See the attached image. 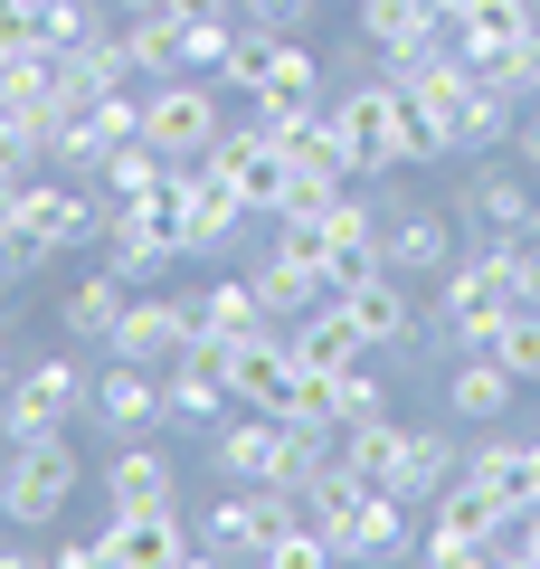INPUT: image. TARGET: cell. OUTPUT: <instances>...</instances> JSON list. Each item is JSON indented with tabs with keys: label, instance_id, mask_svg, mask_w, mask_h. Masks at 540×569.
Here are the masks:
<instances>
[{
	"label": "cell",
	"instance_id": "cell-1",
	"mask_svg": "<svg viewBox=\"0 0 540 569\" xmlns=\"http://www.w3.org/2000/svg\"><path fill=\"white\" fill-rule=\"evenodd\" d=\"M104 190L77 181V171H29L0 209V276H39V266L77 257V247H104Z\"/></svg>",
	"mask_w": 540,
	"mask_h": 569
},
{
	"label": "cell",
	"instance_id": "cell-2",
	"mask_svg": "<svg viewBox=\"0 0 540 569\" xmlns=\"http://www.w3.org/2000/svg\"><path fill=\"white\" fill-rule=\"evenodd\" d=\"M332 123H341V142H351L360 181H389V171H408V162H446L437 133H427V114L408 104L399 77H360L351 96L332 104Z\"/></svg>",
	"mask_w": 540,
	"mask_h": 569
},
{
	"label": "cell",
	"instance_id": "cell-3",
	"mask_svg": "<svg viewBox=\"0 0 540 569\" xmlns=\"http://www.w3.org/2000/svg\"><path fill=\"white\" fill-rule=\"evenodd\" d=\"M67 569H180V560H200V531L180 522V503H104V522L86 531V541H67L58 550Z\"/></svg>",
	"mask_w": 540,
	"mask_h": 569
},
{
	"label": "cell",
	"instance_id": "cell-4",
	"mask_svg": "<svg viewBox=\"0 0 540 569\" xmlns=\"http://www.w3.org/2000/svg\"><path fill=\"white\" fill-rule=\"evenodd\" d=\"M77 493H86L77 427H58V437H20V447L0 456V512H10V531L67 522V503H77Z\"/></svg>",
	"mask_w": 540,
	"mask_h": 569
},
{
	"label": "cell",
	"instance_id": "cell-5",
	"mask_svg": "<svg viewBox=\"0 0 540 569\" xmlns=\"http://www.w3.org/2000/svg\"><path fill=\"white\" fill-rule=\"evenodd\" d=\"M86 399H96V380H86L77 351H48V361H20V380L0 389V437L20 447V437H58V427L86 418Z\"/></svg>",
	"mask_w": 540,
	"mask_h": 569
},
{
	"label": "cell",
	"instance_id": "cell-6",
	"mask_svg": "<svg viewBox=\"0 0 540 569\" xmlns=\"http://www.w3.org/2000/svg\"><path fill=\"white\" fill-rule=\"evenodd\" d=\"M228 86L219 77H161L152 96H142V142L152 152H171V162H200V152H219L228 133Z\"/></svg>",
	"mask_w": 540,
	"mask_h": 569
},
{
	"label": "cell",
	"instance_id": "cell-7",
	"mask_svg": "<svg viewBox=\"0 0 540 569\" xmlns=\"http://www.w3.org/2000/svg\"><path fill=\"white\" fill-rule=\"evenodd\" d=\"M294 512H303L294 485H228L219 503L200 512V560H266Z\"/></svg>",
	"mask_w": 540,
	"mask_h": 569
},
{
	"label": "cell",
	"instance_id": "cell-8",
	"mask_svg": "<svg viewBox=\"0 0 540 569\" xmlns=\"http://www.w3.org/2000/svg\"><path fill=\"white\" fill-rule=\"evenodd\" d=\"M171 209H180V257H228V247L247 238V219H257L209 152L200 162H171Z\"/></svg>",
	"mask_w": 540,
	"mask_h": 569
},
{
	"label": "cell",
	"instance_id": "cell-9",
	"mask_svg": "<svg viewBox=\"0 0 540 569\" xmlns=\"http://www.w3.org/2000/svg\"><path fill=\"white\" fill-rule=\"evenodd\" d=\"M219 370H228V389H238V408L303 418V361H294V332H284V323H266V332H247V342H228Z\"/></svg>",
	"mask_w": 540,
	"mask_h": 569
},
{
	"label": "cell",
	"instance_id": "cell-10",
	"mask_svg": "<svg viewBox=\"0 0 540 569\" xmlns=\"http://www.w3.org/2000/svg\"><path fill=\"white\" fill-rule=\"evenodd\" d=\"M104 266H123V276H161V266H180V209H171V181L152 190V200H114L104 209Z\"/></svg>",
	"mask_w": 540,
	"mask_h": 569
},
{
	"label": "cell",
	"instance_id": "cell-11",
	"mask_svg": "<svg viewBox=\"0 0 540 569\" xmlns=\"http://www.w3.org/2000/svg\"><path fill=\"white\" fill-rule=\"evenodd\" d=\"M380 257L408 284H437L456 266V200H389L380 209Z\"/></svg>",
	"mask_w": 540,
	"mask_h": 569
},
{
	"label": "cell",
	"instance_id": "cell-12",
	"mask_svg": "<svg viewBox=\"0 0 540 569\" xmlns=\"http://www.w3.org/2000/svg\"><path fill=\"white\" fill-rule=\"evenodd\" d=\"M456 209L474 219V238H540V171L521 162H474L456 181Z\"/></svg>",
	"mask_w": 540,
	"mask_h": 569
},
{
	"label": "cell",
	"instance_id": "cell-13",
	"mask_svg": "<svg viewBox=\"0 0 540 569\" xmlns=\"http://www.w3.org/2000/svg\"><path fill=\"white\" fill-rule=\"evenodd\" d=\"M284 447H294V418H276V408H228L209 427V466L228 485H284Z\"/></svg>",
	"mask_w": 540,
	"mask_h": 569
},
{
	"label": "cell",
	"instance_id": "cell-14",
	"mask_svg": "<svg viewBox=\"0 0 540 569\" xmlns=\"http://www.w3.org/2000/svg\"><path fill=\"white\" fill-rule=\"evenodd\" d=\"M493 541H502V512L483 503L474 485H446L437 503H427V531H418V560H437V569H464V560H493Z\"/></svg>",
	"mask_w": 540,
	"mask_h": 569
},
{
	"label": "cell",
	"instance_id": "cell-15",
	"mask_svg": "<svg viewBox=\"0 0 540 569\" xmlns=\"http://www.w3.org/2000/svg\"><path fill=\"white\" fill-rule=\"evenodd\" d=\"M209 162H219L228 181H238V200L257 209V219H276V209L294 200V181H303V171L284 162V142L266 133V123H228V133H219V152H209Z\"/></svg>",
	"mask_w": 540,
	"mask_h": 569
},
{
	"label": "cell",
	"instance_id": "cell-16",
	"mask_svg": "<svg viewBox=\"0 0 540 569\" xmlns=\"http://www.w3.org/2000/svg\"><path fill=\"white\" fill-rule=\"evenodd\" d=\"M247 284H257L266 323H303V313H313L322 295H341L313 238H276V257H257V266H247Z\"/></svg>",
	"mask_w": 540,
	"mask_h": 569
},
{
	"label": "cell",
	"instance_id": "cell-17",
	"mask_svg": "<svg viewBox=\"0 0 540 569\" xmlns=\"http://www.w3.org/2000/svg\"><path fill=\"white\" fill-rule=\"evenodd\" d=\"M190 342H200L190 295H133V305L114 313V332H104V351H114V361H142V370H171Z\"/></svg>",
	"mask_w": 540,
	"mask_h": 569
},
{
	"label": "cell",
	"instance_id": "cell-18",
	"mask_svg": "<svg viewBox=\"0 0 540 569\" xmlns=\"http://www.w3.org/2000/svg\"><path fill=\"white\" fill-rule=\"evenodd\" d=\"M464 485L512 522V512L540 503V447H531V437H512V427H483V447H464Z\"/></svg>",
	"mask_w": 540,
	"mask_h": 569
},
{
	"label": "cell",
	"instance_id": "cell-19",
	"mask_svg": "<svg viewBox=\"0 0 540 569\" xmlns=\"http://www.w3.org/2000/svg\"><path fill=\"white\" fill-rule=\"evenodd\" d=\"M86 418H96L104 437H152V427H171V408H161V370H142V361H114V351H104V370H96V399H86Z\"/></svg>",
	"mask_w": 540,
	"mask_h": 569
},
{
	"label": "cell",
	"instance_id": "cell-20",
	"mask_svg": "<svg viewBox=\"0 0 540 569\" xmlns=\"http://www.w3.org/2000/svg\"><path fill=\"white\" fill-rule=\"evenodd\" d=\"M313 247H322V266H332V284H370V276L389 266V257H380V209L351 200V190H332V209H322Z\"/></svg>",
	"mask_w": 540,
	"mask_h": 569
},
{
	"label": "cell",
	"instance_id": "cell-21",
	"mask_svg": "<svg viewBox=\"0 0 540 569\" xmlns=\"http://www.w3.org/2000/svg\"><path fill=\"white\" fill-rule=\"evenodd\" d=\"M512 399H521V380L493 361V351H456V370H446V418H456V427L483 437V427L512 418Z\"/></svg>",
	"mask_w": 540,
	"mask_h": 569
},
{
	"label": "cell",
	"instance_id": "cell-22",
	"mask_svg": "<svg viewBox=\"0 0 540 569\" xmlns=\"http://www.w3.org/2000/svg\"><path fill=\"white\" fill-rule=\"evenodd\" d=\"M96 485H104V503H180V466L161 437H123Z\"/></svg>",
	"mask_w": 540,
	"mask_h": 569
},
{
	"label": "cell",
	"instance_id": "cell-23",
	"mask_svg": "<svg viewBox=\"0 0 540 569\" xmlns=\"http://www.w3.org/2000/svg\"><path fill=\"white\" fill-rule=\"evenodd\" d=\"M418 512L427 503H408V493H360L351 531H341V560H408L418 550Z\"/></svg>",
	"mask_w": 540,
	"mask_h": 569
},
{
	"label": "cell",
	"instance_id": "cell-24",
	"mask_svg": "<svg viewBox=\"0 0 540 569\" xmlns=\"http://www.w3.org/2000/svg\"><path fill=\"white\" fill-rule=\"evenodd\" d=\"M294 332V361L303 370H341V361H380V351H370V332H360V313L341 305V295H322L313 313H303V323H284Z\"/></svg>",
	"mask_w": 540,
	"mask_h": 569
},
{
	"label": "cell",
	"instance_id": "cell-25",
	"mask_svg": "<svg viewBox=\"0 0 540 569\" xmlns=\"http://www.w3.org/2000/svg\"><path fill=\"white\" fill-rule=\"evenodd\" d=\"M341 305L360 313V332H370V351H399L408 332H418V284H408L399 266H380L370 284H341Z\"/></svg>",
	"mask_w": 540,
	"mask_h": 569
},
{
	"label": "cell",
	"instance_id": "cell-26",
	"mask_svg": "<svg viewBox=\"0 0 540 569\" xmlns=\"http://www.w3.org/2000/svg\"><path fill=\"white\" fill-rule=\"evenodd\" d=\"M123 305H133V276H123V266H86V276L58 295V332L67 342H104Z\"/></svg>",
	"mask_w": 540,
	"mask_h": 569
},
{
	"label": "cell",
	"instance_id": "cell-27",
	"mask_svg": "<svg viewBox=\"0 0 540 569\" xmlns=\"http://www.w3.org/2000/svg\"><path fill=\"white\" fill-rule=\"evenodd\" d=\"M190 323H200L209 351H228V342H247V332H266V305H257L247 276H209L200 295H190Z\"/></svg>",
	"mask_w": 540,
	"mask_h": 569
},
{
	"label": "cell",
	"instance_id": "cell-28",
	"mask_svg": "<svg viewBox=\"0 0 540 569\" xmlns=\"http://www.w3.org/2000/svg\"><path fill=\"white\" fill-rule=\"evenodd\" d=\"M531 0H464V20H456V48H464V67L474 58H521V39H531Z\"/></svg>",
	"mask_w": 540,
	"mask_h": 569
},
{
	"label": "cell",
	"instance_id": "cell-29",
	"mask_svg": "<svg viewBox=\"0 0 540 569\" xmlns=\"http://www.w3.org/2000/svg\"><path fill=\"white\" fill-rule=\"evenodd\" d=\"M512 114H521V104H512V96H493V86L474 77V96H464V104H456V123H446V152H456V162H474V152L512 142Z\"/></svg>",
	"mask_w": 540,
	"mask_h": 569
},
{
	"label": "cell",
	"instance_id": "cell-30",
	"mask_svg": "<svg viewBox=\"0 0 540 569\" xmlns=\"http://www.w3.org/2000/svg\"><path fill=\"white\" fill-rule=\"evenodd\" d=\"M456 475H464V437H446V427H408V503H437Z\"/></svg>",
	"mask_w": 540,
	"mask_h": 569
},
{
	"label": "cell",
	"instance_id": "cell-31",
	"mask_svg": "<svg viewBox=\"0 0 540 569\" xmlns=\"http://www.w3.org/2000/svg\"><path fill=\"white\" fill-rule=\"evenodd\" d=\"M171 181V152H152V142H114V152H104V171H96V190L104 200H152V190Z\"/></svg>",
	"mask_w": 540,
	"mask_h": 569
},
{
	"label": "cell",
	"instance_id": "cell-32",
	"mask_svg": "<svg viewBox=\"0 0 540 569\" xmlns=\"http://www.w3.org/2000/svg\"><path fill=\"white\" fill-rule=\"evenodd\" d=\"M276 39H284V29L238 20V39H228V58H219V86H228V96H247V104L266 96V77H276Z\"/></svg>",
	"mask_w": 540,
	"mask_h": 569
},
{
	"label": "cell",
	"instance_id": "cell-33",
	"mask_svg": "<svg viewBox=\"0 0 540 569\" xmlns=\"http://www.w3.org/2000/svg\"><path fill=\"white\" fill-rule=\"evenodd\" d=\"M313 96H322V58H313V39L284 29V39H276V77H266L257 104H313Z\"/></svg>",
	"mask_w": 540,
	"mask_h": 569
},
{
	"label": "cell",
	"instance_id": "cell-34",
	"mask_svg": "<svg viewBox=\"0 0 540 569\" xmlns=\"http://www.w3.org/2000/svg\"><path fill=\"white\" fill-rule=\"evenodd\" d=\"M483 351H493L521 389H540V305H512V313H502V332H493Z\"/></svg>",
	"mask_w": 540,
	"mask_h": 569
},
{
	"label": "cell",
	"instance_id": "cell-35",
	"mask_svg": "<svg viewBox=\"0 0 540 569\" xmlns=\"http://www.w3.org/2000/svg\"><path fill=\"white\" fill-rule=\"evenodd\" d=\"M123 48H133V77H142V86L180 77V29H171V10H161V20H123Z\"/></svg>",
	"mask_w": 540,
	"mask_h": 569
},
{
	"label": "cell",
	"instance_id": "cell-36",
	"mask_svg": "<svg viewBox=\"0 0 540 569\" xmlns=\"http://www.w3.org/2000/svg\"><path fill=\"white\" fill-rule=\"evenodd\" d=\"M29 171H48V142L29 133L10 104H0V181H29Z\"/></svg>",
	"mask_w": 540,
	"mask_h": 569
},
{
	"label": "cell",
	"instance_id": "cell-37",
	"mask_svg": "<svg viewBox=\"0 0 540 569\" xmlns=\"http://www.w3.org/2000/svg\"><path fill=\"white\" fill-rule=\"evenodd\" d=\"M180 29V20H171ZM228 39H238V20H209V29H180V77H219Z\"/></svg>",
	"mask_w": 540,
	"mask_h": 569
},
{
	"label": "cell",
	"instance_id": "cell-38",
	"mask_svg": "<svg viewBox=\"0 0 540 569\" xmlns=\"http://www.w3.org/2000/svg\"><path fill=\"white\" fill-rule=\"evenodd\" d=\"M238 20H257V29H303V20H313V0H238Z\"/></svg>",
	"mask_w": 540,
	"mask_h": 569
},
{
	"label": "cell",
	"instance_id": "cell-39",
	"mask_svg": "<svg viewBox=\"0 0 540 569\" xmlns=\"http://www.w3.org/2000/svg\"><path fill=\"white\" fill-rule=\"evenodd\" d=\"M512 162H521V171H540V96L512 114Z\"/></svg>",
	"mask_w": 540,
	"mask_h": 569
},
{
	"label": "cell",
	"instance_id": "cell-40",
	"mask_svg": "<svg viewBox=\"0 0 540 569\" xmlns=\"http://www.w3.org/2000/svg\"><path fill=\"white\" fill-rule=\"evenodd\" d=\"M180 29H209V20H238V0H171Z\"/></svg>",
	"mask_w": 540,
	"mask_h": 569
},
{
	"label": "cell",
	"instance_id": "cell-41",
	"mask_svg": "<svg viewBox=\"0 0 540 569\" xmlns=\"http://www.w3.org/2000/svg\"><path fill=\"white\" fill-rule=\"evenodd\" d=\"M104 10H114V20H161L171 0H104Z\"/></svg>",
	"mask_w": 540,
	"mask_h": 569
},
{
	"label": "cell",
	"instance_id": "cell-42",
	"mask_svg": "<svg viewBox=\"0 0 540 569\" xmlns=\"http://www.w3.org/2000/svg\"><path fill=\"white\" fill-rule=\"evenodd\" d=\"M521 77H531V96H540V20H531V39H521Z\"/></svg>",
	"mask_w": 540,
	"mask_h": 569
},
{
	"label": "cell",
	"instance_id": "cell-43",
	"mask_svg": "<svg viewBox=\"0 0 540 569\" xmlns=\"http://www.w3.org/2000/svg\"><path fill=\"white\" fill-rule=\"evenodd\" d=\"M20 380V342H10V323H0V389Z\"/></svg>",
	"mask_w": 540,
	"mask_h": 569
},
{
	"label": "cell",
	"instance_id": "cell-44",
	"mask_svg": "<svg viewBox=\"0 0 540 569\" xmlns=\"http://www.w3.org/2000/svg\"><path fill=\"white\" fill-rule=\"evenodd\" d=\"M427 10H437V20H446V29H456V20H464V0H427Z\"/></svg>",
	"mask_w": 540,
	"mask_h": 569
},
{
	"label": "cell",
	"instance_id": "cell-45",
	"mask_svg": "<svg viewBox=\"0 0 540 569\" xmlns=\"http://www.w3.org/2000/svg\"><path fill=\"white\" fill-rule=\"evenodd\" d=\"M0 560H20V541H0Z\"/></svg>",
	"mask_w": 540,
	"mask_h": 569
},
{
	"label": "cell",
	"instance_id": "cell-46",
	"mask_svg": "<svg viewBox=\"0 0 540 569\" xmlns=\"http://www.w3.org/2000/svg\"><path fill=\"white\" fill-rule=\"evenodd\" d=\"M10 190H20V181H0V209H10Z\"/></svg>",
	"mask_w": 540,
	"mask_h": 569
},
{
	"label": "cell",
	"instance_id": "cell-47",
	"mask_svg": "<svg viewBox=\"0 0 540 569\" xmlns=\"http://www.w3.org/2000/svg\"><path fill=\"white\" fill-rule=\"evenodd\" d=\"M531 447H540V427H531Z\"/></svg>",
	"mask_w": 540,
	"mask_h": 569
}]
</instances>
